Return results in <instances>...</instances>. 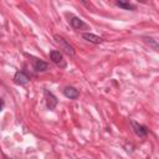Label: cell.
Returning a JSON list of instances; mask_svg holds the SVG:
<instances>
[{"mask_svg": "<svg viewBox=\"0 0 159 159\" xmlns=\"http://www.w3.org/2000/svg\"><path fill=\"white\" fill-rule=\"evenodd\" d=\"M81 36H82L83 40H86V41H88L91 43H94V45H98V43H101L103 41L102 37H99V36H97V35H94L92 32H83Z\"/></svg>", "mask_w": 159, "mask_h": 159, "instance_id": "cell-5", "label": "cell"}, {"mask_svg": "<svg viewBox=\"0 0 159 159\" xmlns=\"http://www.w3.org/2000/svg\"><path fill=\"white\" fill-rule=\"evenodd\" d=\"M53 40H55V42L60 46V50H62L66 55H68V56H71V57L75 56V48H73L63 37H61V36H58V35H55V36H53Z\"/></svg>", "mask_w": 159, "mask_h": 159, "instance_id": "cell-1", "label": "cell"}, {"mask_svg": "<svg viewBox=\"0 0 159 159\" xmlns=\"http://www.w3.org/2000/svg\"><path fill=\"white\" fill-rule=\"evenodd\" d=\"M130 125H132L134 133H135L138 137H140V138H145V137L148 135V128H147L145 125L139 124V123H137V122L133 120V119H130Z\"/></svg>", "mask_w": 159, "mask_h": 159, "instance_id": "cell-3", "label": "cell"}, {"mask_svg": "<svg viewBox=\"0 0 159 159\" xmlns=\"http://www.w3.org/2000/svg\"><path fill=\"white\" fill-rule=\"evenodd\" d=\"M70 24H71V26H72L73 29H77V30L84 26V22H83L80 17H77V16H72L71 20H70Z\"/></svg>", "mask_w": 159, "mask_h": 159, "instance_id": "cell-9", "label": "cell"}, {"mask_svg": "<svg viewBox=\"0 0 159 159\" xmlns=\"http://www.w3.org/2000/svg\"><path fill=\"white\" fill-rule=\"evenodd\" d=\"M143 41H144L145 43H148L149 46H152V47H153L155 51H158V42H157V40H155V39L144 36V37H143Z\"/></svg>", "mask_w": 159, "mask_h": 159, "instance_id": "cell-11", "label": "cell"}, {"mask_svg": "<svg viewBox=\"0 0 159 159\" xmlns=\"http://www.w3.org/2000/svg\"><path fill=\"white\" fill-rule=\"evenodd\" d=\"M5 159H10V158H7V157H6V155H5Z\"/></svg>", "mask_w": 159, "mask_h": 159, "instance_id": "cell-13", "label": "cell"}, {"mask_svg": "<svg viewBox=\"0 0 159 159\" xmlns=\"http://www.w3.org/2000/svg\"><path fill=\"white\" fill-rule=\"evenodd\" d=\"M43 94H45L46 107H47L50 111H53V109L56 108L57 103H58V99H57V97H56V96H55L52 92H50L48 89H43Z\"/></svg>", "mask_w": 159, "mask_h": 159, "instance_id": "cell-2", "label": "cell"}, {"mask_svg": "<svg viewBox=\"0 0 159 159\" xmlns=\"http://www.w3.org/2000/svg\"><path fill=\"white\" fill-rule=\"evenodd\" d=\"M34 68H35V71H37V72H45V71L48 68V65H47V62L36 58V60L34 61Z\"/></svg>", "mask_w": 159, "mask_h": 159, "instance_id": "cell-7", "label": "cell"}, {"mask_svg": "<svg viewBox=\"0 0 159 159\" xmlns=\"http://www.w3.org/2000/svg\"><path fill=\"white\" fill-rule=\"evenodd\" d=\"M30 81V76L25 71H17L14 75V83L17 86H24Z\"/></svg>", "mask_w": 159, "mask_h": 159, "instance_id": "cell-4", "label": "cell"}, {"mask_svg": "<svg viewBox=\"0 0 159 159\" xmlns=\"http://www.w3.org/2000/svg\"><path fill=\"white\" fill-rule=\"evenodd\" d=\"M50 58H51V61H52L53 63H56V65H60V63L63 61L62 53H61L60 51H57V50H52V51L50 52Z\"/></svg>", "mask_w": 159, "mask_h": 159, "instance_id": "cell-8", "label": "cell"}, {"mask_svg": "<svg viewBox=\"0 0 159 159\" xmlns=\"http://www.w3.org/2000/svg\"><path fill=\"white\" fill-rule=\"evenodd\" d=\"M63 96L67 97V98H70V99H76V98H78L80 92H78V89H76L75 87L68 86V87H65V89H63Z\"/></svg>", "mask_w": 159, "mask_h": 159, "instance_id": "cell-6", "label": "cell"}, {"mask_svg": "<svg viewBox=\"0 0 159 159\" xmlns=\"http://www.w3.org/2000/svg\"><path fill=\"white\" fill-rule=\"evenodd\" d=\"M116 5L118 7L124 9V10H130V11H134L135 10V5H133L130 2H127V1H116Z\"/></svg>", "mask_w": 159, "mask_h": 159, "instance_id": "cell-10", "label": "cell"}, {"mask_svg": "<svg viewBox=\"0 0 159 159\" xmlns=\"http://www.w3.org/2000/svg\"><path fill=\"white\" fill-rule=\"evenodd\" d=\"M4 106H5V102H4V99H2V98H0V112L2 111Z\"/></svg>", "mask_w": 159, "mask_h": 159, "instance_id": "cell-12", "label": "cell"}]
</instances>
